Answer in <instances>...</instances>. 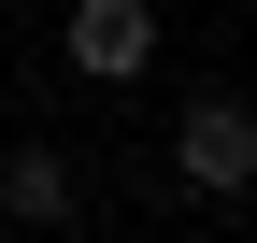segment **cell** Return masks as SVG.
Instances as JSON below:
<instances>
[{
  "instance_id": "cell-2",
  "label": "cell",
  "mask_w": 257,
  "mask_h": 243,
  "mask_svg": "<svg viewBox=\"0 0 257 243\" xmlns=\"http://www.w3.org/2000/svg\"><path fill=\"white\" fill-rule=\"evenodd\" d=\"M57 57H72L86 86H143L157 72V0H72V15H57Z\"/></svg>"
},
{
  "instance_id": "cell-1",
  "label": "cell",
  "mask_w": 257,
  "mask_h": 243,
  "mask_svg": "<svg viewBox=\"0 0 257 243\" xmlns=\"http://www.w3.org/2000/svg\"><path fill=\"white\" fill-rule=\"evenodd\" d=\"M172 186L186 200H257V100L200 86V100L172 114Z\"/></svg>"
},
{
  "instance_id": "cell-3",
  "label": "cell",
  "mask_w": 257,
  "mask_h": 243,
  "mask_svg": "<svg viewBox=\"0 0 257 243\" xmlns=\"http://www.w3.org/2000/svg\"><path fill=\"white\" fill-rule=\"evenodd\" d=\"M0 229H86V158L72 143H15L0 158Z\"/></svg>"
}]
</instances>
